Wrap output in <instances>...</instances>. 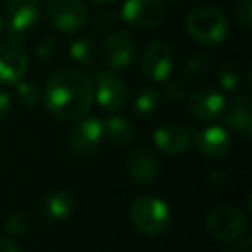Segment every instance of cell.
Segmentation results:
<instances>
[{
    "label": "cell",
    "instance_id": "9c48e42d",
    "mask_svg": "<svg viewBox=\"0 0 252 252\" xmlns=\"http://www.w3.org/2000/svg\"><path fill=\"white\" fill-rule=\"evenodd\" d=\"M175 66V54L169 43L156 40L149 43L140 57V71L147 80L166 81Z\"/></svg>",
    "mask_w": 252,
    "mask_h": 252
},
{
    "label": "cell",
    "instance_id": "ba28073f",
    "mask_svg": "<svg viewBox=\"0 0 252 252\" xmlns=\"http://www.w3.org/2000/svg\"><path fill=\"white\" fill-rule=\"evenodd\" d=\"M119 16L126 25L149 30L161 25L166 16V7L162 0H125Z\"/></svg>",
    "mask_w": 252,
    "mask_h": 252
},
{
    "label": "cell",
    "instance_id": "9a60e30c",
    "mask_svg": "<svg viewBox=\"0 0 252 252\" xmlns=\"http://www.w3.org/2000/svg\"><path fill=\"white\" fill-rule=\"evenodd\" d=\"M152 140H154L156 147L166 156L183 154L192 144V137L189 131L175 123H164V125L158 126L152 133Z\"/></svg>",
    "mask_w": 252,
    "mask_h": 252
},
{
    "label": "cell",
    "instance_id": "cb8c5ba5",
    "mask_svg": "<svg viewBox=\"0 0 252 252\" xmlns=\"http://www.w3.org/2000/svg\"><path fill=\"white\" fill-rule=\"evenodd\" d=\"M16 85V95L18 100L26 107H36L42 100V92L35 81H23L19 80Z\"/></svg>",
    "mask_w": 252,
    "mask_h": 252
},
{
    "label": "cell",
    "instance_id": "5bb4252c",
    "mask_svg": "<svg viewBox=\"0 0 252 252\" xmlns=\"http://www.w3.org/2000/svg\"><path fill=\"white\" fill-rule=\"evenodd\" d=\"M28 54L23 45L12 42L0 43V83L14 85L26 74Z\"/></svg>",
    "mask_w": 252,
    "mask_h": 252
},
{
    "label": "cell",
    "instance_id": "44dd1931",
    "mask_svg": "<svg viewBox=\"0 0 252 252\" xmlns=\"http://www.w3.org/2000/svg\"><path fill=\"white\" fill-rule=\"evenodd\" d=\"M161 105V94L156 88L145 87L137 94L133 100V114L137 118H151Z\"/></svg>",
    "mask_w": 252,
    "mask_h": 252
},
{
    "label": "cell",
    "instance_id": "3957f363",
    "mask_svg": "<svg viewBox=\"0 0 252 252\" xmlns=\"http://www.w3.org/2000/svg\"><path fill=\"white\" fill-rule=\"evenodd\" d=\"M130 220L140 233L158 237L171 224V211L168 204L156 195H140L130 206Z\"/></svg>",
    "mask_w": 252,
    "mask_h": 252
},
{
    "label": "cell",
    "instance_id": "83f0119b",
    "mask_svg": "<svg viewBox=\"0 0 252 252\" xmlns=\"http://www.w3.org/2000/svg\"><path fill=\"white\" fill-rule=\"evenodd\" d=\"M56 47H57L56 38H54V36H45V38L40 40V43L36 45V56L40 57L42 63H49L50 57L56 52Z\"/></svg>",
    "mask_w": 252,
    "mask_h": 252
},
{
    "label": "cell",
    "instance_id": "5b68a950",
    "mask_svg": "<svg viewBox=\"0 0 252 252\" xmlns=\"http://www.w3.org/2000/svg\"><path fill=\"white\" fill-rule=\"evenodd\" d=\"M206 228L216 240L235 244L247 235L249 221L240 209L228 204H221L207 213Z\"/></svg>",
    "mask_w": 252,
    "mask_h": 252
},
{
    "label": "cell",
    "instance_id": "836d02e7",
    "mask_svg": "<svg viewBox=\"0 0 252 252\" xmlns=\"http://www.w3.org/2000/svg\"><path fill=\"white\" fill-rule=\"evenodd\" d=\"M90 2H94V4H97V5H109V4H112V2H116V0H90Z\"/></svg>",
    "mask_w": 252,
    "mask_h": 252
},
{
    "label": "cell",
    "instance_id": "f546056e",
    "mask_svg": "<svg viewBox=\"0 0 252 252\" xmlns=\"http://www.w3.org/2000/svg\"><path fill=\"white\" fill-rule=\"evenodd\" d=\"M235 247H230V249H226L224 252H251V247H252V238L249 237V235H245L242 240H238V242H235Z\"/></svg>",
    "mask_w": 252,
    "mask_h": 252
},
{
    "label": "cell",
    "instance_id": "e575fe53",
    "mask_svg": "<svg viewBox=\"0 0 252 252\" xmlns=\"http://www.w3.org/2000/svg\"><path fill=\"white\" fill-rule=\"evenodd\" d=\"M2 30H4V21H2V18H0V33H2Z\"/></svg>",
    "mask_w": 252,
    "mask_h": 252
},
{
    "label": "cell",
    "instance_id": "4fadbf2b",
    "mask_svg": "<svg viewBox=\"0 0 252 252\" xmlns=\"http://www.w3.org/2000/svg\"><path fill=\"white\" fill-rule=\"evenodd\" d=\"M104 142V130H102V121L97 118H81L80 123L73 128L69 135L71 149L78 156H90Z\"/></svg>",
    "mask_w": 252,
    "mask_h": 252
},
{
    "label": "cell",
    "instance_id": "ac0fdd59",
    "mask_svg": "<svg viewBox=\"0 0 252 252\" xmlns=\"http://www.w3.org/2000/svg\"><path fill=\"white\" fill-rule=\"evenodd\" d=\"M76 209V199L69 192L56 190L42 199V213L50 220H66Z\"/></svg>",
    "mask_w": 252,
    "mask_h": 252
},
{
    "label": "cell",
    "instance_id": "1f68e13d",
    "mask_svg": "<svg viewBox=\"0 0 252 252\" xmlns=\"http://www.w3.org/2000/svg\"><path fill=\"white\" fill-rule=\"evenodd\" d=\"M211 182L214 183V187H226L230 183V178L223 169H214V173L211 175Z\"/></svg>",
    "mask_w": 252,
    "mask_h": 252
},
{
    "label": "cell",
    "instance_id": "d590c367",
    "mask_svg": "<svg viewBox=\"0 0 252 252\" xmlns=\"http://www.w3.org/2000/svg\"><path fill=\"white\" fill-rule=\"evenodd\" d=\"M169 2H178V0H169Z\"/></svg>",
    "mask_w": 252,
    "mask_h": 252
},
{
    "label": "cell",
    "instance_id": "e0dca14e",
    "mask_svg": "<svg viewBox=\"0 0 252 252\" xmlns=\"http://www.w3.org/2000/svg\"><path fill=\"white\" fill-rule=\"evenodd\" d=\"M224 126L226 130L233 133H244L251 137L252 131V111H251V97L249 95H238L224 109Z\"/></svg>",
    "mask_w": 252,
    "mask_h": 252
},
{
    "label": "cell",
    "instance_id": "7c38bea8",
    "mask_svg": "<svg viewBox=\"0 0 252 252\" xmlns=\"http://www.w3.org/2000/svg\"><path fill=\"white\" fill-rule=\"evenodd\" d=\"M104 59L111 69L121 71L135 59V40L125 30H116L104 42Z\"/></svg>",
    "mask_w": 252,
    "mask_h": 252
},
{
    "label": "cell",
    "instance_id": "8fae6325",
    "mask_svg": "<svg viewBox=\"0 0 252 252\" xmlns=\"http://www.w3.org/2000/svg\"><path fill=\"white\" fill-rule=\"evenodd\" d=\"M126 169L137 183L149 185L159 176L161 162L156 152L147 145H135L126 154Z\"/></svg>",
    "mask_w": 252,
    "mask_h": 252
},
{
    "label": "cell",
    "instance_id": "603a6c76",
    "mask_svg": "<svg viewBox=\"0 0 252 252\" xmlns=\"http://www.w3.org/2000/svg\"><path fill=\"white\" fill-rule=\"evenodd\" d=\"M218 81H220L221 90L224 92H235L242 87V81H244V74H242L240 67L233 63L224 64L220 69L218 74Z\"/></svg>",
    "mask_w": 252,
    "mask_h": 252
},
{
    "label": "cell",
    "instance_id": "30bf717a",
    "mask_svg": "<svg viewBox=\"0 0 252 252\" xmlns=\"http://www.w3.org/2000/svg\"><path fill=\"white\" fill-rule=\"evenodd\" d=\"M226 104L224 94L216 88H200L193 92L187 102L190 114L204 123L218 121L220 118H223Z\"/></svg>",
    "mask_w": 252,
    "mask_h": 252
},
{
    "label": "cell",
    "instance_id": "7402d4cb",
    "mask_svg": "<svg viewBox=\"0 0 252 252\" xmlns=\"http://www.w3.org/2000/svg\"><path fill=\"white\" fill-rule=\"evenodd\" d=\"M211 66H213V57L207 54H195L187 59L183 66V76L189 81H197L209 73Z\"/></svg>",
    "mask_w": 252,
    "mask_h": 252
},
{
    "label": "cell",
    "instance_id": "d6986e66",
    "mask_svg": "<svg viewBox=\"0 0 252 252\" xmlns=\"http://www.w3.org/2000/svg\"><path fill=\"white\" fill-rule=\"evenodd\" d=\"M102 130H104V138L112 144L126 145L135 140V126L128 119L121 116H111L105 121H102Z\"/></svg>",
    "mask_w": 252,
    "mask_h": 252
},
{
    "label": "cell",
    "instance_id": "f1b7e54d",
    "mask_svg": "<svg viewBox=\"0 0 252 252\" xmlns=\"http://www.w3.org/2000/svg\"><path fill=\"white\" fill-rule=\"evenodd\" d=\"M114 23H116V14L112 11H100L94 18V26L97 30H107Z\"/></svg>",
    "mask_w": 252,
    "mask_h": 252
},
{
    "label": "cell",
    "instance_id": "ffe728a7",
    "mask_svg": "<svg viewBox=\"0 0 252 252\" xmlns=\"http://www.w3.org/2000/svg\"><path fill=\"white\" fill-rule=\"evenodd\" d=\"M97 42L90 35H81L74 38L69 45V56L80 66H88L97 59Z\"/></svg>",
    "mask_w": 252,
    "mask_h": 252
},
{
    "label": "cell",
    "instance_id": "4dcf8cb0",
    "mask_svg": "<svg viewBox=\"0 0 252 252\" xmlns=\"http://www.w3.org/2000/svg\"><path fill=\"white\" fill-rule=\"evenodd\" d=\"M11 97H9L7 92H2L0 90V119H4L5 116L9 114V111H11Z\"/></svg>",
    "mask_w": 252,
    "mask_h": 252
},
{
    "label": "cell",
    "instance_id": "4316f807",
    "mask_svg": "<svg viewBox=\"0 0 252 252\" xmlns=\"http://www.w3.org/2000/svg\"><path fill=\"white\" fill-rule=\"evenodd\" d=\"M235 16L237 21L244 26L245 30H251L252 26V0H238L235 7Z\"/></svg>",
    "mask_w": 252,
    "mask_h": 252
},
{
    "label": "cell",
    "instance_id": "d6a6232c",
    "mask_svg": "<svg viewBox=\"0 0 252 252\" xmlns=\"http://www.w3.org/2000/svg\"><path fill=\"white\" fill-rule=\"evenodd\" d=\"M0 252H21L12 238H0Z\"/></svg>",
    "mask_w": 252,
    "mask_h": 252
},
{
    "label": "cell",
    "instance_id": "277c9868",
    "mask_svg": "<svg viewBox=\"0 0 252 252\" xmlns=\"http://www.w3.org/2000/svg\"><path fill=\"white\" fill-rule=\"evenodd\" d=\"M40 0H7L4 5V26L7 42L23 45L40 19Z\"/></svg>",
    "mask_w": 252,
    "mask_h": 252
},
{
    "label": "cell",
    "instance_id": "52a82bcc",
    "mask_svg": "<svg viewBox=\"0 0 252 252\" xmlns=\"http://www.w3.org/2000/svg\"><path fill=\"white\" fill-rule=\"evenodd\" d=\"M47 18L63 33H76L88 19L83 0H47Z\"/></svg>",
    "mask_w": 252,
    "mask_h": 252
},
{
    "label": "cell",
    "instance_id": "d4e9b609",
    "mask_svg": "<svg viewBox=\"0 0 252 252\" xmlns=\"http://www.w3.org/2000/svg\"><path fill=\"white\" fill-rule=\"evenodd\" d=\"M5 230L14 238L23 237L28 231V216L23 211H14L5 221Z\"/></svg>",
    "mask_w": 252,
    "mask_h": 252
},
{
    "label": "cell",
    "instance_id": "7a4b0ae2",
    "mask_svg": "<svg viewBox=\"0 0 252 252\" xmlns=\"http://www.w3.org/2000/svg\"><path fill=\"white\" fill-rule=\"evenodd\" d=\"M187 32L200 45L218 47L228 38L230 23L221 9L214 5H199L187 16Z\"/></svg>",
    "mask_w": 252,
    "mask_h": 252
},
{
    "label": "cell",
    "instance_id": "2e32d148",
    "mask_svg": "<svg viewBox=\"0 0 252 252\" xmlns=\"http://www.w3.org/2000/svg\"><path fill=\"white\" fill-rule=\"evenodd\" d=\"M193 144L209 159H221L230 152L231 138L221 126H206L193 133Z\"/></svg>",
    "mask_w": 252,
    "mask_h": 252
},
{
    "label": "cell",
    "instance_id": "8992f818",
    "mask_svg": "<svg viewBox=\"0 0 252 252\" xmlns=\"http://www.w3.org/2000/svg\"><path fill=\"white\" fill-rule=\"evenodd\" d=\"M94 98L104 111L114 112L126 105L130 98L128 85L107 69H98L95 73Z\"/></svg>",
    "mask_w": 252,
    "mask_h": 252
},
{
    "label": "cell",
    "instance_id": "484cf974",
    "mask_svg": "<svg viewBox=\"0 0 252 252\" xmlns=\"http://www.w3.org/2000/svg\"><path fill=\"white\" fill-rule=\"evenodd\" d=\"M162 94H164V97L168 98L169 102H175V104L185 100V97H187L185 85H183L180 80H169V81L166 80V85H164V88H162Z\"/></svg>",
    "mask_w": 252,
    "mask_h": 252
},
{
    "label": "cell",
    "instance_id": "6da1fadb",
    "mask_svg": "<svg viewBox=\"0 0 252 252\" xmlns=\"http://www.w3.org/2000/svg\"><path fill=\"white\" fill-rule=\"evenodd\" d=\"M45 105L57 119L78 121L85 118L94 102V83L85 73L64 67L50 74L45 85Z\"/></svg>",
    "mask_w": 252,
    "mask_h": 252
}]
</instances>
